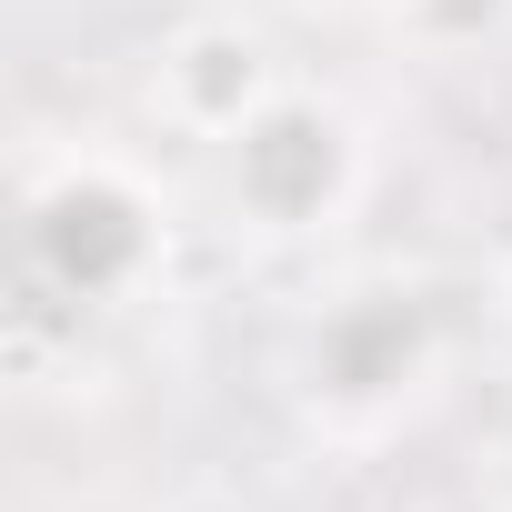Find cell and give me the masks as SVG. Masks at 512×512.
Segmentation results:
<instances>
[{"instance_id": "2", "label": "cell", "mask_w": 512, "mask_h": 512, "mask_svg": "<svg viewBox=\"0 0 512 512\" xmlns=\"http://www.w3.org/2000/svg\"><path fill=\"white\" fill-rule=\"evenodd\" d=\"M211 161H221V201H231V221L251 241H322L332 221H352V201L372 181L362 121L332 91H282L251 131H231Z\"/></svg>"}, {"instance_id": "7", "label": "cell", "mask_w": 512, "mask_h": 512, "mask_svg": "<svg viewBox=\"0 0 512 512\" xmlns=\"http://www.w3.org/2000/svg\"><path fill=\"white\" fill-rule=\"evenodd\" d=\"M452 512H512V502H452Z\"/></svg>"}, {"instance_id": "1", "label": "cell", "mask_w": 512, "mask_h": 512, "mask_svg": "<svg viewBox=\"0 0 512 512\" xmlns=\"http://www.w3.org/2000/svg\"><path fill=\"white\" fill-rule=\"evenodd\" d=\"M21 262L41 292L111 312L171 272V211L121 151H61L21 181Z\"/></svg>"}, {"instance_id": "9", "label": "cell", "mask_w": 512, "mask_h": 512, "mask_svg": "<svg viewBox=\"0 0 512 512\" xmlns=\"http://www.w3.org/2000/svg\"><path fill=\"white\" fill-rule=\"evenodd\" d=\"M302 11H322V0H302Z\"/></svg>"}, {"instance_id": "6", "label": "cell", "mask_w": 512, "mask_h": 512, "mask_svg": "<svg viewBox=\"0 0 512 512\" xmlns=\"http://www.w3.org/2000/svg\"><path fill=\"white\" fill-rule=\"evenodd\" d=\"M171 512H241V502H221V492H181Z\"/></svg>"}, {"instance_id": "8", "label": "cell", "mask_w": 512, "mask_h": 512, "mask_svg": "<svg viewBox=\"0 0 512 512\" xmlns=\"http://www.w3.org/2000/svg\"><path fill=\"white\" fill-rule=\"evenodd\" d=\"M201 11H221V0H201Z\"/></svg>"}, {"instance_id": "5", "label": "cell", "mask_w": 512, "mask_h": 512, "mask_svg": "<svg viewBox=\"0 0 512 512\" xmlns=\"http://www.w3.org/2000/svg\"><path fill=\"white\" fill-rule=\"evenodd\" d=\"M512 31V0H392V41L422 61H472Z\"/></svg>"}, {"instance_id": "4", "label": "cell", "mask_w": 512, "mask_h": 512, "mask_svg": "<svg viewBox=\"0 0 512 512\" xmlns=\"http://www.w3.org/2000/svg\"><path fill=\"white\" fill-rule=\"evenodd\" d=\"M282 91H292V71H282L272 31L241 21V11H191L151 51V111H161V131H181L201 151H221L231 131H251Z\"/></svg>"}, {"instance_id": "3", "label": "cell", "mask_w": 512, "mask_h": 512, "mask_svg": "<svg viewBox=\"0 0 512 512\" xmlns=\"http://www.w3.org/2000/svg\"><path fill=\"white\" fill-rule=\"evenodd\" d=\"M442 372V322L412 282H362L342 292L312 342H302V392L332 422H392L402 402H422Z\"/></svg>"}]
</instances>
